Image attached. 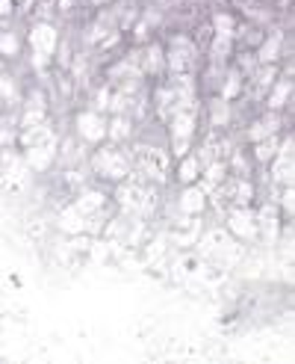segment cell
<instances>
[{
    "mask_svg": "<svg viewBox=\"0 0 295 364\" xmlns=\"http://www.w3.org/2000/svg\"><path fill=\"white\" fill-rule=\"evenodd\" d=\"M89 172L95 175L98 181H106V184H118V181L127 178L133 166L130 157V142L127 145H116V142H101L91 149V154L86 157Z\"/></svg>",
    "mask_w": 295,
    "mask_h": 364,
    "instance_id": "obj_1",
    "label": "cell"
},
{
    "mask_svg": "<svg viewBox=\"0 0 295 364\" xmlns=\"http://www.w3.org/2000/svg\"><path fill=\"white\" fill-rule=\"evenodd\" d=\"M221 225L228 228V234L239 243H257L260 240V225H257V213L254 208H239V205H230L225 213H221Z\"/></svg>",
    "mask_w": 295,
    "mask_h": 364,
    "instance_id": "obj_2",
    "label": "cell"
},
{
    "mask_svg": "<svg viewBox=\"0 0 295 364\" xmlns=\"http://www.w3.org/2000/svg\"><path fill=\"white\" fill-rule=\"evenodd\" d=\"M74 136L80 142H86L89 149L106 142V113H98V110H80L74 116Z\"/></svg>",
    "mask_w": 295,
    "mask_h": 364,
    "instance_id": "obj_3",
    "label": "cell"
},
{
    "mask_svg": "<svg viewBox=\"0 0 295 364\" xmlns=\"http://www.w3.org/2000/svg\"><path fill=\"white\" fill-rule=\"evenodd\" d=\"M60 30L53 21H33L30 33H27V45H30V53H35V57H50L57 53L60 48Z\"/></svg>",
    "mask_w": 295,
    "mask_h": 364,
    "instance_id": "obj_4",
    "label": "cell"
},
{
    "mask_svg": "<svg viewBox=\"0 0 295 364\" xmlns=\"http://www.w3.org/2000/svg\"><path fill=\"white\" fill-rule=\"evenodd\" d=\"M57 151H60V136H50V139H42V142L30 145V149H24L21 157L33 175H42L57 163Z\"/></svg>",
    "mask_w": 295,
    "mask_h": 364,
    "instance_id": "obj_5",
    "label": "cell"
},
{
    "mask_svg": "<svg viewBox=\"0 0 295 364\" xmlns=\"http://www.w3.org/2000/svg\"><path fill=\"white\" fill-rule=\"evenodd\" d=\"M284 131V113H272V110H263L251 116L245 124H243V136L245 142H257V139H266L272 134H281Z\"/></svg>",
    "mask_w": 295,
    "mask_h": 364,
    "instance_id": "obj_6",
    "label": "cell"
},
{
    "mask_svg": "<svg viewBox=\"0 0 295 364\" xmlns=\"http://www.w3.org/2000/svg\"><path fill=\"white\" fill-rule=\"evenodd\" d=\"M201 127V113L192 110H174L165 122V136L169 139H198Z\"/></svg>",
    "mask_w": 295,
    "mask_h": 364,
    "instance_id": "obj_7",
    "label": "cell"
},
{
    "mask_svg": "<svg viewBox=\"0 0 295 364\" xmlns=\"http://www.w3.org/2000/svg\"><path fill=\"white\" fill-rule=\"evenodd\" d=\"M136 127H139V122L133 116H127V113H109L106 116V142H116V145L133 142Z\"/></svg>",
    "mask_w": 295,
    "mask_h": 364,
    "instance_id": "obj_8",
    "label": "cell"
},
{
    "mask_svg": "<svg viewBox=\"0 0 295 364\" xmlns=\"http://www.w3.org/2000/svg\"><path fill=\"white\" fill-rule=\"evenodd\" d=\"M201 113H204L207 127H213V131H228V127H233V104L221 101L218 95H210L207 104L201 107Z\"/></svg>",
    "mask_w": 295,
    "mask_h": 364,
    "instance_id": "obj_9",
    "label": "cell"
},
{
    "mask_svg": "<svg viewBox=\"0 0 295 364\" xmlns=\"http://www.w3.org/2000/svg\"><path fill=\"white\" fill-rule=\"evenodd\" d=\"M177 213L180 216H207V193L201 190L198 184H189V187H180V196H177Z\"/></svg>",
    "mask_w": 295,
    "mask_h": 364,
    "instance_id": "obj_10",
    "label": "cell"
},
{
    "mask_svg": "<svg viewBox=\"0 0 295 364\" xmlns=\"http://www.w3.org/2000/svg\"><path fill=\"white\" fill-rule=\"evenodd\" d=\"M263 110H272V113H284L286 107H292V77H278L272 86H269V92L263 95Z\"/></svg>",
    "mask_w": 295,
    "mask_h": 364,
    "instance_id": "obj_11",
    "label": "cell"
},
{
    "mask_svg": "<svg viewBox=\"0 0 295 364\" xmlns=\"http://www.w3.org/2000/svg\"><path fill=\"white\" fill-rule=\"evenodd\" d=\"M216 95H218L221 101H228V104L243 101V95H245V77L239 75L233 65H228L225 77H221V83H218V89H216Z\"/></svg>",
    "mask_w": 295,
    "mask_h": 364,
    "instance_id": "obj_12",
    "label": "cell"
},
{
    "mask_svg": "<svg viewBox=\"0 0 295 364\" xmlns=\"http://www.w3.org/2000/svg\"><path fill=\"white\" fill-rule=\"evenodd\" d=\"M201 169H204V166H201V160L195 157V151H189V154H183V157L174 160L172 175H174V181L180 187H189V184H198Z\"/></svg>",
    "mask_w": 295,
    "mask_h": 364,
    "instance_id": "obj_13",
    "label": "cell"
},
{
    "mask_svg": "<svg viewBox=\"0 0 295 364\" xmlns=\"http://www.w3.org/2000/svg\"><path fill=\"white\" fill-rule=\"evenodd\" d=\"M60 231H65L68 237H74V234H89V216L74 202L65 205L60 210Z\"/></svg>",
    "mask_w": 295,
    "mask_h": 364,
    "instance_id": "obj_14",
    "label": "cell"
},
{
    "mask_svg": "<svg viewBox=\"0 0 295 364\" xmlns=\"http://www.w3.org/2000/svg\"><path fill=\"white\" fill-rule=\"evenodd\" d=\"M248 151H251L254 166H269L272 157L281 151V134H272V136H266V139L248 142Z\"/></svg>",
    "mask_w": 295,
    "mask_h": 364,
    "instance_id": "obj_15",
    "label": "cell"
},
{
    "mask_svg": "<svg viewBox=\"0 0 295 364\" xmlns=\"http://www.w3.org/2000/svg\"><path fill=\"white\" fill-rule=\"evenodd\" d=\"M21 104V89H18V80L6 71H0V110H9V107Z\"/></svg>",
    "mask_w": 295,
    "mask_h": 364,
    "instance_id": "obj_16",
    "label": "cell"
},
{
    "mask_svg": "<svg viewBox=\"0 0 295 364\" xmlns=\"http://www.w3.org/2000/svg\"><path fill=\"white\" fill-rule=\"evenodd\" d=\"M210 27H213V33H218V36H230L233 39V33H236V24H239V18L230 12V9H216L210 18Z\"/></svg>",
    "mask_w": 295,
    "mask_h": 364,
    "instance_id": "obj_17",
    "label": "cell"
},
{
    "mask_svg": "<svg viewBox=\"0 0 295 364\" xmlns=\"http://www.w3.org/2000/svg\"><path fill=\"white\" fill-rule=\"evenodd\" d=\"M21 48H24V39L15 30H0V57L15 60V57H21Z\"/></svg>",
    "mask_w": 295,
    "mask_h": 364,
    "instance_id": "obj_18",
    "label": "cell"
},
{
    "mask_svg": "<svg viewBox=\"0 0 295 364\" xmlns=\"http://www.w3.org/2000/svg\"><path fill=\"white\" fill-rule=\"evenodd\" d=\"M15 15V4L12 0H0V24L6 21V18H12Z\"/></svg>",
    "mask_w": 295,
    "mask_h": 364,
    "instance_id": "obj_19",
    "label": "cell"
},
{
    "mask_svg": "<svg viewBox=\"0 0 295 364\" xmlns=\"http://www.w3.org/2000/svg\"><path fill=\"white\" fill-rule=\"evenodd\" d=\"M15 4V12H21V15H27L33 6H35V0H12Z\"/></svg>",
    "mask_w": 295,
    "mask_h": 364,
    "instance_id": "obj_20",
    "label": "cell"
},
{
    "mask_svg": "<svg viewBox=\"0 0 295 364\" xmlns=\"http://www.w3.org/2000/svg\"><path fill=\"white\" fill-rule=\"evenodd\" d=\"M86 4L91 6V9H104V6H109L113 0H86Z\"/></svg>",
    "mask_w": 295,
    "mask_h": 364,
    "instance_id": "obj_21",
    "label": "cell"
}]
</instances>
